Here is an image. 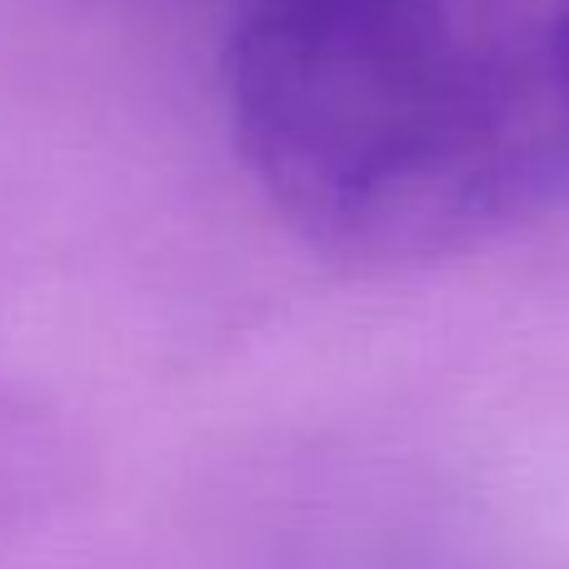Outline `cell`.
<instances>
[{
  "instance_id": "obj_2",
  "label": "cell",
  "mask_w": 569,
  "mask_h": 569,
  "mask_svg": "<svg viewBox=\"0 0 569 569\" xmlns=\"http://www.w3.org/2000/svg\"><path fill=\"white\" fill-rule=\"evenodd\" d=\"M550 76H555V90H560L565 126H569V0H560V16H555V50H550Z\"/></svg>"
},
{
  "instance_id": "obj_1",
  "label": "cell",
  "mask_w": 569,
  "mask_h": 569,
  "mask_svg": "<svg viewBox=\"0 0 569 569\" xmlns=\"http://www.w3.org/2000/svg\"><path fill=\"white\" fill-rule=\"evenodd\" d=\"M230 126L276 216L355 270L510 230L569 146L555 76L470 40L450 0H250Z\"/></svg>"
}]
</instances>
